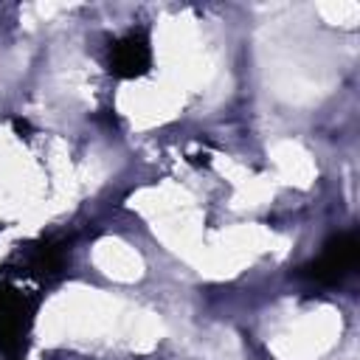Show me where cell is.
I'll list each match as a JSON object with an SVG mask.
<instances>
[{
    "mask_svg": "<svg viewBox=\"0 0 360 360\" xmlns=\"http://www.w3.org/2000/svg\"><path fill=\"white\" fill-rule=\"evenodd\" d=\"M31 264L39 276H56L65 267V245H42Z\"/></svg>",
    "mask_w": 360,
    "mask_h": 360,
    "instance_id": "277c9868",
    "label": "cell"
},
{
    "mask_svg": "<svg viewBox=\"0 0 360 360\" xmlns=\"http://www.w3.org/2000/svg\"><path fill=\"white\" fill-rule=\"evenodd\" d=\"M357 256H360L357 236L354 233H338L323 245L321 256L312 259L309 264H304L298 273L315 284H338L354 270Z\"/></svg>",
    "mask_w": 360,
    "mask_h": 360,
    "instance_id": "6da1fadb",
    "label": "cell"
},
{
    "mask_svg": "<svg viewBox=\"0 0 360 360\" xmlns=\"http://www.w3.org/2000/svg\"><path fill=\"white\" fill-rule=\"evenodd\" d=\"M28 312L25 298L17 290H0V352L11 354L22 346Z\"/></svg>",
    "mask_w": 360,
    "mask_h": 360,
    "instance_id": "3957f363",
    "label": "cell"
},
{
    "mask_svg": "<svg viewBox=\"0 0 360 360\" xmlns=\"http://www.w3.org/2000/svg\"><path fill=\"white\" fill-rule=\"evenodd\" d=\"M11 127H14V132L17 135H22V138H28L34 129H31V124L25 121V118H11Z\"/></svg>",
    "mask_w": 360,
    "mask_h": 360,
    "instance_id": "5b68a950",
    "label": "cell"
},
{
    "mask_svg": "<svg viewBox=\"0 0 360 360\" xmlns=\"http://www.w3.org/2000/svg\"><path fill=\"white\" fill-rule=\"evenodd\" d=\"M152 65V48L143 31H129L121 37L110 51V70L118 79H135L143 76Z\"/></svg>",
    "mask_w": 360,
    "mask_h": 360,
    "instance_id": "7a4b0ae2",
    "label": "cell"
}]
</instances>
